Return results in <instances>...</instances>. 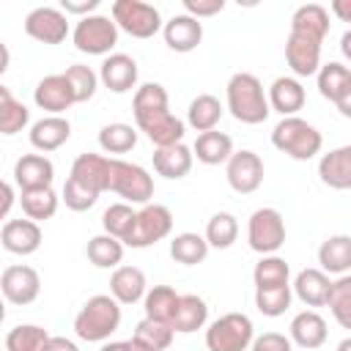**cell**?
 I'll list each match as a JSON object with an SVG mask.
<instances>
[{"label":"cell","mask_w":351,"mask_h":351,"mask_svg":"<svg viewBox=\"0 0 351 351\" xmlns=\"http://www.w3.org/2000/svg\"><path fill=\"white\" fill-rule=\"evenodd\" d=\"M329 11L318 3H304L291 16L285 38V63L296 77H313L321 66V44L329 33Z\"/></svg>","instance_id":"obj_1"},{"label":"cell","mask_w":351,"mask_h":351,"mask_svg":"<svg viewBox=\"0 0 351 351\" xmlns=\"http://www.w3.org/2000/svg\"><path fill=\"white\" fill-rule=\"evenodd\" d=\"M132 112H134V123L140 132H145V137L156 145H176L184 140V121L176 118L170 112V101H167V90L159 82H145L134 90L132 99Z\"/></svg>","instance_id":"obj_2"},{"label":"cell","mask_w":351,"mask_h":351,"mask_svg":"<svg viewBox=\"0 0 351 351\" xmlns=\"http://www.w3.org/2000/svg\"><path fill=\"white\" fill-rule=\"evenodd\" d=\"M225 99H228V110L236 121L241 123H263L269 118V101H266V90L261 85V80L250 71H236L228 85H225Z\"/></svg>","instance_id":"obj_3"},{"label":"cell","mask_w":351,"mask_h":351,"mask_svg":"<svg viewBox=\"0 0 351 351\" xmlns=\"http://www.w3.org/2000/svg\"><path fill=\"white\" fill-rule=\"evenodd\" d=\"M121 326V304L110 293L90 296L74 315V332L85 343H104Z\"/></svg>","instance_id":"obj_4"},{"label":"cell","mask_w":351,"mask_h":351,"mask_svg":"<svg viewBox=\"0 0 351 351\" xmlns=\"http://www.w3.org/2000/svg\"><path fill=\"white\" fill-rule=\"evenodd\" d=\"M271 145L296 162H307L315 154H321L324 137L313 123H307L299 115H291V118H282L271 129Z\"/></svg>","instance_id":"obj_5"},{"label":"cell","mask_w":351,"mask_h":351,"mask_svg":"<svg viewBox=\"0 0 351 351\" xmlns=\"http://www.w3.org/2000/svg\"><path fill=\"white\" fill-rule=\"evenodd\" d=\"M255 337V326L244 313H225L206 329L208 351H247Z\"/></svg>","instance_id":"obj_6"},{"label":"cell","mask_w":351,"mask_h":351,"mask_svg":"<svg viewBox=\"0 0 351 351\" xmlns=\"http://www.w3.org/2000/svg\"><path fill=\"white\" fill-rule=\"evenodd\" d=\"M107 192L121 195L126 203L145 206L154 197V178L145 167L126 162V159H110V186Z\"/></svg>","instance_id":"obj_7"},{"label":"cell","mask_w":351,"mask_h":351,"mask_svg":"<svg viewBox=\"0 0 351 351\" xmlns=\"http://www.w3.org/2000/svg\"><path fill=\"white\" fill-rule=\"evenodd\" d=\"M170 230H173L170 208L162 203H145L140 211H134V222L123 239V247H134V250L151 247V244L162 241L165 236H170Z\"/></svg>","instance_id":"obj_8"},{"label":"cell","mask_w":351,"mask_h":351,"mask_svg":"<svg viewBox=\"0 0 351 351\" xmlns=\"http://www.w3.org/2000/svg\"><path fill=\"white\" fill-rule=\"evenodd\" d=\"M118 30L129 33L132 38H151L162 30L159 8L143 0H115L110 11Z\"/></svg>","instance_id":"obj_9"},{"label":"cell","mask_w":351,"mask_h":351,"mask_svg":"<svg viewBox=\"0 0 351 351\" xmlns=\"http://www.w3.org/2000/svg\"><path fill=\"white\" fill-rule=\"evenodd\" d=\"M71 41L85 55H107L118 44V27H115L112 16H107V14H90V16H82L74 25Z\"/></svg>","instance_id":"obj_10"},{"label":"cell","mask_w":351,"mask_h":351,"mask_svg":"<svg viewBox=\"0 0 351 351\" xmlns=\"http://www.w3.org/2000/svg\"><path fill=\"white\" fill-rule=\"evenodd\" d=\"M247 244L261 255H274L285 244V219L277 208L263 206L247 222Z\"/></svg>","instance_id":"obj_11"},{"label":"cell","mask_w":351,"mask_h":351,"mask_svg":"<svg viewBox=\"0 0 351 351\" xmlns=\"http://www.w3.org/2000/svg\"><path fill=\"white\" fill-rule=\"evenodd\" d=\"M315 80H318V93L329 99L340 110V115L351 118V69L340 60H329L318 66Z\"/></svg>","instance_id":"obj_12"},{"label":"cell","mask_w":351,"mask_h":351,"mask_svg":"<svg viewBox=\"0 0 351 351\" xmlns=\"http://www.w3.org/2000/svg\"><path fill=\"white\" fill-rule=\"evenodd\" d=\"M0 293L11 304H33L41 293V277L27 263H14L0 274Z\"/></svg>","instance_id":"obj_13"},{"label":"cell","mask_w":351,"mask_h":351,"mask_svg":"<svg viewBox=\"0 0 351 351\" xmlns=\"http://www.w3.org/2000/svg\"><path fill=\"white\" fill-rule=\"evenodd\" d=\"M225 178L233 192L239 195H252L263 184V159L255 151H233L225 167Z\"/></svg>","instance_id":"obj_14"},{"label":"cell","mask_w":351,"mask_h":351,"mask_svg":"<svg viewBox=\"0 0 351 351\" xmlns=\"http://www.w3.org/2000/svg\"><path fill=\"white\" fill-rule=\"evenodd\" d=\"M25 33L41 44H60L69 36V16L60 8L38 5L25 16Z\"/></svg>","instance_id":"obj_15"},{"label":"cell","mask_w":351,"mask_h":351,"mask_svg":"<svg viewBox=\"0 0 351 351\" xmlns=\"http://www.w3.org/2000/svg\"><path fill=\"white\" fill-rule=\"evenodd\" d=\"M33 101L41 110H47L49 115H63L71 104H77L66 74H47L44 80H38V85L33 90Z\"/></svg>","instance_id":"obj_16"},{"label":"cell","mask_w":351,"mask_h":351,"mask_svg":"<svg viewBox=\"0 0 351 351\" xmlns=\"http://www.w3.org/2000/svg\"><path fill=\"white\" fill-rule=\"evenodd\" d=\"M77 184H82L85 189L101 195L107 192L110 186V156H101V154H80L71 165V176Z\"/></svg>","instance_id":"obj_17"},{"label":"cell","mask_w":351,"mask_h":351,"mask_svg":"<svg viewBox=\"0 0 351 351\" xmlns=\"http://www.w3.org/2000/svg\"><path fill=\"white\" fill-rule=\"evenodd\" d=\"M41 228L33 219H8L0 230V241L11 255H33L41 247Z\"/></svg>","instance_id":"obj_18"},{"label":"cell","mask_w":351,"mask_h":351,"mask_svg":"<svg viewBox=\"0 0 351 351\" xmlns=\"http://www.w3.org/2000/svg\"><path fill=\"white\" fill-rule=\"evenodd\" d=\"M99 80L112 93H126L137 85V60L126 52H112L104 58V63L99 69Z\"/></svg>","instance_id":"obj_19"},{"label":"cell","mask_w":351,"mask_h":351,"mask_svg":"<svg viewBox=\"0 0 351 351\" xmlns=\"http://www.w3.org/2000/svg\"><path fill=\"white\" fill-rule=\"evenodd\" d=\"M52 178H55V165L44 154H25L14 165V181L22 192L52 186Z\"/></svg>","instance_id":"obj_20"},{"label":"cell","mask_w":351,"mask_h":351,"mask_svg":"<svg viewBox=\"0 0 351 351\" xmlns=\"http://www.w3.org/2000/svg\"><path fill=\"white\" fill-rule=\"evenodd\" d=\"M162 36L173 52H192L203 41V22L186 14H176L162 25Z\"/></svg>","instance_id":"obj_21"},{"label":"cell","mask_w":351,"mask_h":351,"mask_svg":"<svg viewBox=\"0 0 351 351\" xmlns=\"http://www.w3.org/2000/svg\"><path fill=\"white\" fill-rule=\"evenodd\" d=\"M304 88L296 77H277L271 85H269V93H266V101H269V110L280 112L282 118H291L296 115L302 107H304Z\"/></svg>","instance_id":"obj_22"},{"label":"cell","mask_w":351,"mask_h":351,"mask_svg":"<svg viewBox=\"0 0 351 351\" xmlns=\"http://www.w3.org/2000/svg\"><path fill=\"white\" fill-rule=\"evenodd\" d=\"M318 176L329 189H351V145H340L324 154L318 162Z\"/></svg>","instance_id":"obj_23"},{"label":"cell","mask_w":351,"mask_h":351,"mask_svg":"<svg viewBox=\"0 0 351 351\" xmlns=\"http://www.w3.org/2000/svg\"><path fill=\"white\" fill-rule=\"evenodd\" d=\"M71 137V123L63 115H47L30 126V145L41 154L58 151Z\"/></svg>","instance_id":"obj_24"},{"label":"cell","mask_w":351,"mask_h":351,"mask_svg":"<svg viewBox=\"0 0 351 351\" xmlns=\"http://www.w3.org/2000/svg\"><path fill=\"white\" fill-rule=\"evenodd\" d=\"M145 274L137 266H115L110 277V296L118 304H134L145 296Z\"/></svg>","instance_id":"obj_25"},{"label":"cell","mask_w":351,"mask_h":351,"mask_svg":"<svg viewBox=\"0 0 351 351\" xmlns=\"http://www.w3.org/2000/svg\"><path fill=\"white\" fill-rule=\"evenodd\" d=\"M288 329H291V337H288V340L296 343L299 348L313 351V348H321V346L326 343V321H324L315 310H302V313H296Z\"/></svg>","instance_id":"obj_26"},{"label":"cell","mask_w":351,"mask_h":351,"mask_svg":"<svg viewBox=\"0 0 351 351\" xmlns=\"http://www.w3.org/2000/svg\"><path fill=\"white\" fill-rule=\"evenodd\" d=\"M192 148H186L184 143H176V145H165V148H156L154 151V170L162 176V178H184L189 170H192Z\"/></svg>","instance_id":"obj_27"},{"label":"cell","mask_w":351,"mask_h":351,"mask_svg":"<svg viewBox=\"0 0 351 351\" xmlns=\"http://www.w3.org/2000/svg\"><path fill=\"white\" fill-rule=\"evenodd\" d=\"M318 263L324 274H348L351 269V236L337 233L329 236L321 247H318Z\"/></svg>","instance_id":"obj_28"},{"label":"cell","mask_w":351,"mask_h":351,"mask_svg":"<svg viewBox=\"0 0 351 351\" xmlns=\"http://www.w3.org/2000/svg\"><path fill=\"white\" fill-rule=\"evenodd\" d=\"M206 321H208V307H206V302H203L197 293H184V296H178V307H176V315H173V321H170L173 332L189 335V332L203 329Z\"/></svg>","instance_id":"obj_29"},{"label":"cell","mask_w":351,"mask_h":351,"mask_svg":"<svg viewBox=\"0 0 351 351\" xmlns=\"http://www.w3.org/2000/svg\"><path fill=\"white\" fill-rule=\"evenodd\" d=\"M230 154H233L230 134L217 132V129L200 132L195 145H192V156H197V162H203V165H222L230 159Z\"/></svg>","instance_id":"obj_30"},{"label":"cell","mask_w":351,"mask_h":351,"mask_svg":"<svg viewBox=\"0 0 351 351\" xmlns=\"http://www.w3.org/2000/svg\"><path fill=\"white\" fill-rule=\"evenodd\" d=\"M329 285H332V280H329V274H324L321 269H302V271L296 274L293 285H291V288H293L291 293H296L299 302H304L307 307H321V304L326 302Z\"/></svg>","instance_id":"obj_31"},{"label":"cell","mask_w":351,"mask_h":351,"mask_svg":"<svg viewBox=\"0 0 351 351\" xmlns=\"http://www.w3.org/2000/svg\"><path fill=\"white\" fill-rule=\"evenodd\" d=\"M219 118H222V104H219V99L211 96V93L195 96V99L189 101V107H186V123H189L195 132H211V129H217Z\"/></svg>","instance_id":"obj_32"},{"label":"cell","mask_w":351,"mask_h":351,"mask_svg":"<svg viewBox=\"0 0 351 351\" xmlns=\"http://www.w3.org/2000/svg\"><path fill=\"white\" fill-rule=\"evenodd\" d=\"M178 296H181V293H176V288H170V285H154V288L145 291V296H143L145 318L170 324L173 315H176V307H178Z\"/></svg>","instance_id":"obj_33"},{"label":"cell","mask_w":351,"mask_h":351,"mask_svg":"<svg viewBox=\"0 0 351 351\" xmlns=\"http://www.w3.org/2000/svg\"><path fill=\"white\" fill-rule=\"evenodd\" d=\"M30 121V110L5 88L0 85V134L11 137L19 134Z\"/></svg>","instance_id":"obj_34"},{"label":"cell","mask_w":351,"mask_h":351,"mask_svg":"<svg viewBox=\"0 0 351 351\" xmlns=\"http://www.w3.org/2000/svg\"><path fill=\"white\" fill-rule=\"evenodd\" d=\"M85 252H88V261H90L96 269H115V266H121V261H123V244H121L118 239L107 236V233L93 236V239L88 241V247H85Z\"/></svg>","instance_id":"obj_35"},{"label":"cell","mask_w":351,"mask_h":351,"mask_svg":"<svg viewBox=\"0 0 351 351\" xmlns=\"http://www.w3.org/2000/svg\"><path fill=\"white\" fill-rule=\"evenodd\" d=\"M49 332L38 324H19L5 335V351H47Z\"/></svg>","instance_id":"obj_36"},{"label":"cell","mask_w":351,"mask_h":351,"mask_svg":"<svg viewBox=\"0 0 351 351\" xmlns=\"http://www.w3.org/2000/svg\"><path fill=\"white\" fill-rule=\"evenodd\" d=\"M58 200H60V197L55 195L52 186H44V189H27V192H22V197H19L25 217L33 219V222H41V219L55 217V211H58Z\"/></svg>","instance_id":"obj_37"},{"label":"cell","mask_w":351,"mask_h":351,"mask_svg":"<svg viewBox=\"0 0 351 351\" xmlns=\"http://www.w3.org/2000/svg\"><path fill=\"white\" fill-rule=\"evenodd\" d=\"M170 255H173V261H178V263H184V266H197V263H203L206 261V255H208V244H206V239L200 236V233H178V236H173V241H170Z\"/></svg>","instance_id":"obj_38"},{"label":"cell","mask_w":351,"mask_h":351,"mask_svg":"<svg viewBox=\"0 0 351 351\" xmlns=\"http://www.w3.org/2000/svg\"><path fill=\"white\" fill-rule=\"evenodd\" d=\"M239 236V222L230 211H217L208 222H206V244L214 247V250H228Z\"/></svg>","instance_id":"obj_39"},{"label":"cell","mask_w":351,"mask_h":351,"mask_svg":"<svg viewBox=\"0 0 351 351\" xmlns=\"http://www.w3.org/2000/svg\"><path fill=\"white\" fill-rule=\"evenodd\" d=\"M99 145L107 154H126L137 145V129L132 123H107L99 129Z\"/></svg>","instance_id":"obj_40"},{"label":"cell","mask_w":351,"mask_h":351,"mask_svg":"<svg viewBox=\"0 0 351 351\" xmlns=\"http://www.w3.org/2000/svg\"><path fill=\"white\" fill-rule=\"evenodd\" d=\"M335 321L343 326V329H351V277L343 274L337 277L332 285H329V293H326V302Z\"/></svg>","instance_id":"obj_41"},{"label":"cell","mask_w":351,"mask_h":351,"mask_svg":"<svg viewBox=\"0 0 351 351\" xmlns=\"http://www.w3.org/2000/svg\"><path fill=\"white\" fill-rule=\"evenodd\" d=\"M291 277V269L285 263V258L280 255H263L255 269H252V280H255V288H269V285H291L288 282Z\"/></svg>","instance_id":"obj_42"},{"label":"cell","mask_w":351,"mask_h":351,"mask_svg":"<svg viewBox=\"0 0 351 351\" xmlns=\"http://www.w3.org/2000/svg\"><path fill=\"white\" fill-rule=\"evenodd\" d=\"M291 285H269V288H255V307L269 315V318H277L282 315L288 307H291Z\"/></svg>","instance_id":"obj_43"},{"label":"cell","mask_w":351,"mask_h":351,"mask_svg":"<svg viewBox=\"0 0 351 351\" xmlns=\"http://www.w3.org/2000/svg\"><path fill=\"white\" fill-rule=\"evenodd\" d=\"M132 222H134V208L129 203H112L110 208H104L101 214V225H104V233L118 239L123 244L126 233L132 230Z\"/></svg>","instance_id":"obj_44"},{"label":"cell","mask_w":351,"mask_h":351,"mask_svg":"<svg viewBox=\"0 0 351 351\" xmlns=\"http://www.w3.org/2000/svg\"><path fill=\"white\" fill-rule=\"evenodd\" d=\"M63 74H66V80H69V85H71L74 101H88V99H93V93H96V88H99V74H96L90 66L74 63V66H69Z\"/></svg>","instance_id":"obj_45"},{"label":"cell","mask_w":351,"mask_h":351,"mask_svg":"<svg viewBox=\"0 0 351 351\" xmlns=\"http://www.w3.org/2000/svg\"><path fill=\"white\" fill-rule=\"evenodd\" d=\"M173 326L170 324H162V321H151V318H143L137 326H134V337L148 343L154 351H165L170 343H173Z\"/></svg>","instance_id":"obj_46"},{"label":"cell","mask_w":351,"mask_h":351,"mask_svg":"<svg viewBox=\"0 0 351 351\" xmlns=\"http://www.w3.org/2000/svg\"><path fill=\"white\" fill-rule=\"evenodd\" d=\"M60 200H63V203H66V208H71V211H88V208H93V206H96L99 195H96V192H90V189H85V186H82V184H77L74 178H66Z\"/></svg>","instance_id":"obj_47"},{"label":"cell","mask_w":351,"mask_h":351,"mask_svg":"<svg viewBox=\"0 0 351 351\" xmlns=\"http://www.w3.org/2000/svg\"><path fill=\"white\" fill-rule=\"evenodd\" d=\"M250 348L252 351H293V343L282 332H263V335L252 337Z\"/></svg>","instance_id":"obj_48"},{"label":"cell","mask_w":351,"mask_h":351,"mask_svg":"<svg viewBox=\"0 0 351 351\" xmlns=\"http://www.w3.org/2000/svg\"><path fill=\"white\" fill-rule=\"evenodd\" d=\"M225 8V0H184V11L192 19H203V16H214Z\"/></svg>","instance_id":"obj_49"},{"label":"cell","mask_w":351,"mask_h":351,"mask_svg":"<svg viewBox=\"0 0 351 351\" xmlns=\"http://www.w3.org/2000/svg\"><path fill=\"white\" fill-rule=\"evenodd\" d=\"M99 8V0H63L60 3V11L69 16V14H80V19L82 16H90V11H96Z\"/></svg>","instance_id":"obj_50"},{"label":"cell","mask_w":351,"mask_h":351,"mask_svg":"<svg viewBox=\"0 0 351 351\" xmlns=\"http://www.w3.org/2000/svg\"><path fill=\"white\" fill-rule=\"evenodd\" d=\"M14 203H16V195H14V186L8 184V181H3L0 178V222L11 214V208H14Z\"/></svg>","instance_id":"obj_51"},{"label":"cell","mask_w":351,"mask_h":351,"mask_svg":"<svg viewBox=\"0 0 351 351\" xmlns=\"http://www.w3.org/2000/svg\"><path fill=\"white\" fill-rule=\"evenodd\" d=\"M47 351H80L77 343H71L69 337H49Z\"/></svg>","instance_id":"obj_52"},{"label":"cell","mask_w":351,"mask_h":351,"mask_svg":"<svg viewBox=\"0 0 351 351\" xmlns=\"http://www.w3.org/2000/svg\"><path fill=\"white\" fill-rule=\"evenodd\" d=\"M332 11H335L343 22H351V0H335V3H332Z\"/></svg>","instance_id":"obj_53"},{"label":"cell","mask_w":351,"mask_h":351,"mask_svg":"<svg viewBox=\"0 0 351 351\" xmlns=\"http://www.w3.org/2000/svg\"><path fill=\"white\" fill-rule=\"evenodd\" d=\"M8 63H11V52H8V47L0 41V77L8 71Z\"/></svg>","instance_id":"obj_54"},{"label":"cell","mask_w":351,"mask_h":351,"mask_svg":"<svg viewBox=\"0 0 351 351\" xmlns=\"http://www.w3.org/2000/svg\"><path fill=\"white\" fill-rule=\"evenodd\" d=\"M126 351H154L148 343H143V340H137V337H132V340H126Z\"/></svg>","instance_id":"obj_55"},{"label":"cell","mask_w":351,"mask_h":351,"mask_svg":"<svg viewBox=\"0 0 351 351\" xmlns=\"http://www.w3.org/2000/svg\"><path fill=\"white\" fill-rule=\"evenodd\" d=\"M99 351H126V340H115V343H104Z\"/></svg>","instance_id":"obj_56"},{"label":"cell","mask_w":351,"mask_h":351,"mask_svg":"<svg viewBox=\"0 0 351 351\" xmlns=\"http://www.w3.org/2000/svg\"><path fill=\"white\" fill-rule=\"evenodd\" d=\"M340 44H343V55H346V58H351V30H346V33H343V41H340Z\"/></svg>","instance_id":"obj_57"},{"label":"cell","mask_w":351,"mask_h":351,"mask_svg":"<svg viewBox=\"0 0 351 351\" xmlns=\"http://www.w3.org/2000/svg\"><path fill=\"white\" fill-rule=\"evenodd\" d=\"M337 351H351V340H348V337H346V340H343V343H340V346H337Z\"/></svg>","instance_id":"obj_58"},{"label":"cell","mask_w":351,"mask_h":351,"mask_svg":"<svg viewBox=\"0 0 351 351\" xmlns=\"http://www.w3.org/2000/svg\"><path fill=\"white\" fill-rule=\"evenodd\" d=\"M5 321V302H3V296H0V324Z\"/></svg>","instance_id":"obj_59"}]
</instances>
